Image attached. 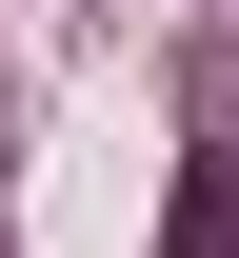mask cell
<instances>
[{"label":"cell","mask_w":239,"mask_h":258,"mask_svg":"<svg viewBox=\"0 0 239 258\" xmlns=\"http://www.w3.org/2000/svg\"><path fill=\"white\" fill-rule=\"evenodd\" d=\"M160 258H239V159H219V139L179 159V219H160Z\"/></svg>","instance_id":"1"}]
</instances>
